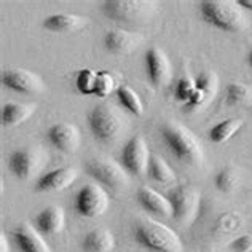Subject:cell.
<instances>
[{"instance_id":"6da1fadb","label":"cell","mask_w":252,"mask_h":252,"mask_svg":"<svg viewBox=\"0 0 252 252\" xmlns=\"http://www.w3.org/2000/svg\"><path fill=\"white\" fill-rule=\"evenodd\" d=\"M161 139L169 152L182 163L200 166L203 163V145L193 132L181 123H166L160 129Z\"/></svg>"},{"instance_id":"7a4b0ae2","label":"cell","mask_w":252,"mask_h":252,"mask_svg":"<svg viewBox=\"0 0 252 252\" xmlns=\"http://www.w3.org/2000/svg\"><path fill=\"white\" fill-rule=\"evenodd\" d=\"M134 240L150 252H182L184 246L179 235L166 225L152 219L134 223Z\"/></svg>"},{"instance_id":"3957f363","label":"cell","mask_w":252,"mask_h":252,"mask_svg":"<svg viewBox=\"0 0 252 252\" xmlns=\"http://www.w3.org/2000/svg\"><path fill=\"white\" fill-rule=\"evenodd\" d=\"M203 19L223 32H240L246 26V18L238 2L231 0H203L198 5Z\"/></svg>"},{"instance_id":"277c9868","label":"cell","mask_w":252,"mask_h":252,"mask_svg":"<svg viewBox=\"0 0 252 252\" xmlns=\"http://www.w3.org/2000/svg\"><path fill=\"white\" fill-rule=\"evenodd\" d=\"M105 16L117 23H144L154 16L157 2L152 0H105L101 3Z\"/></svg>"},{"instance_id":"5b68a950","label":"cell","mask_w":252,"mask_h":252,"mask_svg":"<svg viewBox=\"0 0 252 252\" xmlns=\"http://www.w3.org/2000/svg\"><path fill=\"white\" fill-rule=\"evenodd\" d=\"M88 126L91 134L101 142H110L123 131L125 118L110 104L94 105L88 114Z\"/></svg>"},{"instance_id":"8992f818","label":"cell","mask_w":252,"mask_h":252,"mask_svg":"<svg viewBox=\"0 0 252 252\" xmlns=\"http://www.w3.org/2000/svg\"><path fill=\"white\" fill-rule=\"evenodd\" d=\"M85 172L99 185L112 190H120L128 185V172L120 163H115L109 158H91L85 164Z\"/></svg>"},{"instance_id":"52a82bcc","label":"cell","mask_w":252,"mask_h":252,"mask_svg":"<svg viewBox=\"0 0 252 252\" xmlns=\"http://www.w3.org/2000/svg\"><path fill=\"white\" fill-rule=\"evenodd\" d=\"M168 200L171 203L172 219L179 223H189L196 216L201 195L193 185H177L169 190Z\"/></svg>"},{"instance_id":"ba28073f","label":"cell","mask_w":252,"mask_h":252,"mask_svg":"<svg viewBox=\"0 0 252 252\" xmlns=\"http://www.w3.org/2000/svg\"><path fill=\"white\" fill-rule=\"evenodd\" d=\"M150 150L142 136H132L120 154V164L129 176L141 177L147 174L150 163Z\"/></svg>"},{"instance_id":"9c48e42d","label":"cell","mask_w":252,"mask_h":252,"mask_svg":"<svg viewBox=\"0 0 252 252\" xmlns=\"http://www.w3.org/2000/svg\"><path fill=\"white\" fill-rule=\"evenodd\" d=\"M45 160V152L40 147L18 149L8 158V169L16 179L29 181L42 169Z\"/></svg>"},{"instance_id":"30bf717a","label":"cell","mask_w":252,"mask_h":252,"mask_svg":"<svg viewBox=\"0 0 252 252\" xmlns=\"http://www.w3.org/2000/svg\"><path fill=\"white\" fill-rule=\"evenodd\" d=\"M109 209V195L101 185L86 184L75 195V211L78 216L94 219Z\"/></svg>"},{"instance_id":"8fae6325","label":"cell","mask_w":252,"mask_h":252,"mask_svg":"<svg viewBox=\"0 0 252 252\" xmlns=\"http://www.w3.org/2000/svg\"><path fill=\"white\" fill-rule=\"evenodd\" d=\"M0 80H2V85L5 88L19 93V94L34 96V94H40L45 90V83L40 78V75H37L35 72H32L29 69H23V67L5 69L2 72Z\"/></svg>"},{"instance_id":"7c38bea8","label":"cell","mask_w":252,"mask_h":252,"mask_svg":"<svg viewBox=\"0 0 252 252\" xmlns=\"http://www.w3.org/2000/svg\"><path fill=\"white\" fill-rule=\"evenodd\" d=\"M145 70L154 86H164L171 80V63L161 48L152 46L145 53Z\"/></svg>"},{"instance_id":"4fadbf2b","label":"cell","mask_w":252,"mask_h":252,"mask_svg":"<svg viewBox=\"0 0 252 252\" xmlns=\"http://www.w3.org/2000/svg\"><path fill=\"white\" fill-rule=\"evenodd\" d=\"M46 139L63 154H75L80 147V131L72 123H56L46 132Z\"/></svg>"},{"instance_id":"5bb4252c","label":"cell","mask_w":252,"mask_h":252,"mask_svg":"<svg viewBox=\"0 0 252 252\" xmlns=\"http://www.w3.org/2000/svg\"><path fill=\"white\" fill-rule=\"evenodd\" d=\"M78 179V171L72 166L56 168L48 171L37 179L35 190L37 191H63L74 185Z\"/></svg>"},{"instance_id":"9a60e30c","label":"cell","mask_w":252,"mask_h":252,"mask_svg":"<svg viewBox=\"0 0 252 252\" xmlns=\"http://www.w3.org/2000/svg\"><path fill=\"white\" fill-rule=\"evenodd\" d=\"M13 240L21 252H53L43 235L29 222L19 223L13 230Z\"/></svg>"},{"instance_id":"2e32d148","label":"cell","mask_w":252,"mask_h":252,"mask_svg":"<svg viewBox=\"0 0 252 252\" xmlns=\"http://www.w3.org/2000/svg\"><path fill=\"white\" fill-rule=\"evenodd\" d=\"M142 35L125 29H112L104 35L105 50L114 55H128L142 43Z\"/></svg>"},{"instance_id":"e0dca14e","label":"cell","mask_w":252,"mask_h":252,"mask_svg":"<svg viewBox=\"0 0 252 252\" xmlns=\"http://www.w3.org/2000/svg\"><path fill=\"white\" fill-rule=\"evenodd\" d=\"M136 200L145 212L160 217H172V209L168 196L158 193L154 189L139 187V190L136 191Z\"/></svg>"},{"instance_id":"ac0fdd59","label":"cell","mask_w":252,"mask_h":252,"mask_svg":"<svg viewBox=\"0 0 252 252\" xmlns=\"http://www.w3.org/2000/svg\"><path fill=\"white\" fill-rule=\"evenodd\" d=\"M65 225L64 209L59 206H46L34 219V227L43 236H53L61 233Z\"/></svg>"},{"instance_id":"d6986e66","label":"cell","mask_w":252,"mask_h":252,"mask_svg":"<svg viewBox=\"0 0 252 252\" xmlns=\"http://www.w3.org/2000/svg\"><path fill=\"white\" fill-rule=\"evenodd\" d=\"M88 24V18L80 15H72V13H58L43 19V29L55 34H69L78 29L85 28Z\"/></svg>"},{"instance_id":"ffe728a7","label":"cell","mask_w":252,"mask_h":252,"mask_svg":"<svg viewBox=\"0 0 252 252\" xmlns=\"http://www.w3.org/2000/svg\"><path fill=\"white\" fill-rule=\"evenodd\" d=\"M83 252H110L115 249V238L107 228H94L83 236Z\"/></svg>"},{"instance_id":"44dd1931","label":"cell","mask_w":252,"mask_h":252,"mask_svg":"<svg viewBox=\"0 0 252 252\" xmlns=\"http://www.w3.org/2000/svg\"><path fill=\"white\" fill-rule=\"evenodd\" d=\"M35 112V105L32 104H19V102H6L2 105L0 112V122L3 126H18L26 122Z\"/></svg>"},{"instance_id":"7402d4cb","label":"cell","mask_w":252,"mask_h":252,"mask_svg":"<svg viewBox=\"0 0 252 252\" xmlns=\"http://www.w3.org/2000/svg\"><path fill=\"white\" fill-rule=\"evenodd\" d=\"M243 125H244V122L241 118H227V120L212 126V129L209 131V141L214 144L227 142L243 128Z\"/></svg>"},{"instance_id":"603a6c76","label":"cell","mask_w":252,"mask_h":252,"mask_svg":"<svg viewBox=\"0 0 252 252\" xmlns=\"http://www.w3.org/2000/svg\"><path fill=\"white\" fill-rule=\"evenodd\" d=\"M147 172L155 182L161 184V185H171V184L176 182V172L172 171V168L169 166V164L158 155L152 154Z\"/></svg>"},{"instance_id":"cb8c5ba5","label":"cell","mask_w":252,"mask_h":252,"mask_svg":"<svg viewBox=\"0 0 252 252\" xmlns=\"http://www.w3.org/2000/svg\"><path fill=\"white\" fill-rule=\"evenodd\" d=\"M118 102L122 104V107H125L128 112H131L132 115L141 117L144 114V104L141 101L139 94L128 85H120L115 91Z\"/></svg>"},{"instance_id":"d4e9b609","label":"cell","mask_w":252,"mask_h":252,"mask_svg":"<svg viewBox=\"0 0 252 252\" xmlns=\"http://www.w3.org/2000/svg\"><path fill=\"white\" fill-rule=\"evenodd\" d=\"M214 182L219 191H222V193H231V191H235L241 184L240 169H236L233 166L223 168L216 174Z\"/></svg>"},{"instance_id":"484cf974","label":"cell","mask_w":252,"mask_h":252,"mask_svg":"<svg viewBox=\"0 0 252 252\" xmlns=\"http://www.w3.org/2000/svg\"><path fill=\"white\" fill-rule=\"evenodd\" d=\"M227 102L230 105L252 104V85L230 83L227 88Z\"/></svg>"},{"instance_id":"4316f807","label":"cell","mask_w":252,"mask_h":252,"mask_svg":"<svg viewBox=\"0 0 252 252\" xmlns=\"http://www.w3.org/2000/svg\"><path fill=\"white\" fill-rule=\"evenodd\" d=\"M97 83V72L93 69H82L78 72L75 86L80 94L83 96H94Z\"/></svg>"},{"instance_id":"83f0119b","label":"cell","mask_w":252,"mask_h":252,"mask_svg":"<svg viewBox=\"0 0 252 252\" xmlns=\"http://www.w3.org/2000/svg\"><path fill=\"white\" fill-rule=\"evenodd\" d=\"M117 88H118V86L115 83V78H114V75L110 74V72H107V70L97 72V83H96L94 96L107 97L114 91H117Z\"/></svg>"},{"instance_id":"f1b7e54d","label":"cell","mask_w":252,"mask_h":252,"mask_svg":"<svg viewBox=\"0 0 252 252\" xmlns=\"http://www.w3.org/2000/svg\"><path fill=\"white\" fill-rule=\"evenodd\" d=\"M195 83H196V90L206 93L209 99H214L219 88V77L216 75V72H203L195 80Z\"/></svg>"},{"instance_id":"f546056e","label":"cell","mask_w":252,"mask_h":252,"mask_svg":"<svg viewBox=\"0 0 252 252\" xmlns=\"http://www.w3.org/2000/svg\"><path fill=\"white\" fill-rule=\"evenodd\" d=\"M196 90V83L191 77H182L176 85V99L187 104Z\"/></svg>"},{"instance_id":"4dcf8cb0","label":"cell","mask_w":252,"mask_h":252,"mask_svg":"<svg viewBox=\"0 0 252 252\" xmlns=\"http://www.w3.org/2000/svg\"><path fill=\"white\" fill-rule=\"evenodd\" d=\"M228 248L231 252H252V233H246L235 238L230 243Z\"/></svg>"},{"instance_id":"1f68e13d","label":"cell","mask_w":252,"mask_h":252,"mask_svg":"<svg viewBox=\"0 0 252 252\" xmlns=\"http://www.w3.org/2000/svg\"><path fill=\"white\" fill-rule=\"evenodd\" d=\"M211 101L209 99V96L206 94V93H203V91H200V90H195V93H193V96L190 97V101L185 104V110H196V109H201V107H204L208 102Z\"/></svg>"},{"instance_id":"d6a6232c","label":"cell","mask_w":252,"mask_h":252,"mask_svg":"<svg viewBox=\"0 0 252 252\" xmlns=\"http://www.w3.org/2000/svg\"><path fill=\"white\" fill-rule=\"evenodd\" d=\"M0 252H10V244H8V238L3 233V231H0Z\"/></svg>"},{"instance_id":"836d02e7","label":"cell","mask_w":252,"mask_h":252,"mask_svg":"<svg viewBox=\"0 0 252 252\" xmlns=\"http://www.w3.org/2000/svg\"><path fill=\"white\" fill-rule=\"evenodd\" d=\"M238 5H240L241 8H246V10L252 11V0H240Z\"/></svg>"},{"instance_id":"e575fe53","label":"cell","mask_w":252,"mask_h":252,"mask_svg":"<svg viewBox=\"0 0 252 252\" xmlns=\"http://www.w3.org/2000/svg\"><path fill=\"white\" fill-rule=\"evenodd\" d=\"M248 64L251 65V69H252V48H251L249 55H248Z\"/></svg>"}]
</instances>
